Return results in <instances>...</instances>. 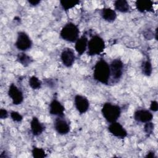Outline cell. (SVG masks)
I'll return each instance as SVG.
<instances>
[{
	"instance_id": "1",
	"label": "cell",
	"mask_w": 158,
	"mask_h": 158,
	"mask_svg": "<svg viewBox=\"0 0 158 158\" xmlns=\"http://www.w3.org/2000/svg\"><path fill=\"white\" fill-rule=\"evenodd\" d=\"M93 78L99 83L107 85L110 79L109 64L104 59H100L93 67Z\"/></svg>"
},
{
	"instance_id": "2",
	"label": "cell",
	"mask_w": 158,
	"mask_h": 158,
	"mask_svg": "<svg viewBox=\"0 0 158 158\" xmlns=\"http://www.w3.org/2000/svg\"><path fill=\"white\" fill-rule=\"evenodd\" d=\"M101 113L107 122L112 123L120 117L121 108L118 105L107 102L102 106Z\"/></svg>"
},
{
	"instance_id": "3",
	"label": "cell",
	"mask_w": 158,
	"mask_h": 158,
	"mask_svg": "<svg viewBox=\"0 0 158 158\" xmlns=\"http://www.w3.org/2000/svg\"><path fill=\"white\" fill-rule=\"evenodd\" d=\"M79 34L80 30L78 26L73 22L67 23L60 32L61 38L70 43H75L79 38Z\"/></svg>"
},
{
	"instance_id": "4",
	"label": "cell",
	"mask_w": 158,
	"mask_h": 158,
	"mask_svg": "<svg viewBox=\"0 0 158 158\" xmlns=\"http://www.w3.org/2000/svg\"><path fill=\"white\" fill-rule=\"evenodd\" d=\"M105 47L106 44L103 38L98 35H94L88 41L87 54L89 56L99 55L104 51Z\"/></svg>"
},
{
	"instance_id": "5",
	"label": "cell",
	"mask_w": 158,
	"mask_h": 158,
	"mask_svg": "<svg viewBox=\"0 0 158 158\" xmlns=\"http://www.w3.org/2000/svg\"><path fill=\"white\" fill-rule=\"evenodd\" d=\"M109 66L110 70V78L112 79V81L116 83L122 77L124 64L121 59L117 58L112 60Z\"/></svg>"
},
{
	"instance_id": "6",
	"label": "cell",
	"mask_w": 158,
	"mask_h": 158,
	"mask_svg": "<svg viewBox=\"0 0 158 158\" xmlns=\"http://www.w3.org/2000/svg\"><path fill=\"white\" fill-rule=\"evenodd\" d=\"M15 46L19 51L24 52L31 48L32 41L26 32L19 31L17 33Z\"/></svg>"
},
{
	"instance_id": "7",
	"label": "cell",
	"mask_w": 158,
	"mask_h": 158,
	"mask_svg": "<svg viewBox=\"0 0 158 158\" xmlns=\"http://www.w3.org/2000/svg\"><path fill=\"white\" fill-rule=\"evenodd\" d=\"M54 128L55 130L61 135L67 134L70 130V123L64 116L57 117L54 122Z\"/></svg>"
},
{
	"instance_id": "8",
	"label": "cell",
	"mask_w": 158,
	"mask_h": 158,
	"mask_svg": "<svg viewBox=\"0 0 158 158\" xmlns=\"http://www.w3.org/2000/svg\"><path fill=\"white\" fill-rule=\"evenodd\" d=\"M8 95L14 105H19L23 101V94L14 83L10 85L8 89Z\"/></svg>"
},
{
	"instance_id": "9",
	"label": "cell",
	"mask_w": 158,
	"mask_h": 158,
	"mask_svg": "<svg viewBox=\"0 0 158 158\" xmlns=\"http://www.w3.org/2000/svg\"><path fill=\"white\" fill-rule=\"evenodd\" d=\"M75 57L74 51L70 48H64L60 54L61 61L66 67H70L73 65L75 60Z\"/></svg>"
},
{
	"instance_id": "10",
	"label": "cell",
	"mask_w": 158,
	"mask_h": 158,
	"mask_svg": "<svg viewBox=\"0 0 158 158\" xmlns=\"http://www.w3.org/2000/svg\"><path fill=\"white\" fill-rule=\"evenodd\" d=\"M107 128L109 131L117 138L123 139L128 135L125 128L119 122H117V121L110 123Z\"/></svg>"
},
{
	"instance_id": "11",
	"label": "cell",
	"mask_w": 158,
	"mask_h": 158,
	"mask_svg": "<svg viewBox=\"0 0 158 158\" xmlns=\"http://www.w3.org/2000/svg\"><path fill=\"white\" fill-rule=\"evenodd\" d=\"M74 104L75 108L80 114L86 112L89 107V102L84 96L77 94L74 98Z\"/></svg>"
},
{
	"instance_id": "12",
	"label": "cell",
	"mask_w": 158,
	"mask_h": 158,
	"mask_svg": "<svg viewBox=\"0 0 158 158\" xmlns=\"http://www.w3.org/2000/svg\"><path fill=\"white\" fill-rule=\"evenodd\" d=\"M134 119L141 123H146L148 122H151L153 118V114L152 113L145 109H138L136 110L133 115Z\"/></svg>"
},
{
	"instance_id": "13",
	"label": "cell",
	"mask_w": 158,
	"mask_h": 158,
	"mask_svg": "<svg viewBox=\"0 0 158 158\" xmlns=\"http://www.w3.org/2000/svg\"><path fill=\"white\" fill-rule=\"evenodd\" d=\"M64 111L65 107L60 102L56 99H53L51 101L49 106V112L50 114L57 117L64 116Z\"/></svg>"
},
{
	"instance_id": "14",
	"label": "cell",
	"mask_w": 158,
	"mask_h": 158,
	"mask_svg": "<svg viewBox=\"0 0 158 158\" xmlns=\"http://www.w3.org/2000/svg\"><path fill=\"white\" fill-rule=\"evenodd\" d=\"M30 129L32 135L37 136L42 134L45 130V126L36 117H33L30 122Z\"/></svg>"
},
{
	"instance_id": "15",
	"label": "cell",
	"mask_w": 158,
	"mask_h": 158,
	"mask_svg": "<svg viewBox=\"0 0 158 158\" xmlns=\"http://www.w3.org/2000/svg\"><path fill=\"white\" fill-rule=\"evenodd\" d=\"M88 41L86 35L83 34L75 41V49L79 56H81L86 51Z\"/></svg>"
},
{
	"instance_id": "16",
	"label": "cell",
	"mask_w": 158,
	"mask_h": 158,
	"mask_svg": "<svg viewBox=\"0 0 158 158\" xmlns=\"http://www.w3.org/2000/svg\"><path fill=\"white\" fill-rule=\"evenodd\" d=\"M135 6L137 10L141 13L150 12L153 9V2L150 0H137Z\"/></svg>"
},
{
	"instance_id": "17",
	"label": "cell",
	"mask_w": 158,
	"mask_h": 158,
	"mask_svg": "<svg viewBox=\"0 0 158 158\" xmlns=\"http://www.w3.org/2000/svg\"><path fill=\"white\" fill-rule=\"evenodd\" d=\"M101 17L108 22H112L115 21L117 18V14L115 11L109 7H104L100 11Z\"/></svg>"
},
{
	"instance_id": "18",
	"label": "cell",
	"mask_w": 158,
	"mask_h": 158,
	"mask_svg": "<svg viewBox=\"0 0 158 158\" xmlns=\"http://www.w3.org/2000/svg\"><path fill=\"white\" fill-rule=\"evenodd\" d=\"M115 10L122 13H127L130 10V5L125 0H116L114 1Z\"/></svg>"
},
{
	"instance_id": "19",
	"label": "cell",
	"mask_w": 158,
	"mask_h": 158,
	"mask_svg": "<svg viewBox=\"0 0 158 158\" xmlns=\"http://www.w3.org/2000/svg\"><path fill=\"white\" fill-rule=\"evenodd\" d=\"M17 60L23 66L27 67L33 62V59L24 52H21L17 54Z\"/></svg>"
},
{
	"instance_id": "20",
	"label": "cell",
	"mask_w": 158,
	"mask_h": 158,
	"mask_svg": "<svg viewBox=\"0 0 158 158\" xmlns=\"http://www.w3.org/2000/svg\"><path fill=\"white\" fill-rule=\"evenodd\" d=\"M141 72L143 75L147 77H149L152 74V66L151 61L149 59L143 60L141 65Z\"/></svg>"
},
{
	"instance_id": "21",
	"label": "cell",
	"mask_w": 158,
	"mask_h": 158,
	"mask_svg": "<svg viewBox=\"0 0 158 158\" xmlns=\"http://www.w3.org/2000/svg\"><path fill=\"white\" fill-rule=\"evenodd\" d=\"M60 6L62 8L65 10L67 11L69 9L74 7L77 5L80 4V1L77 0H62L60 1Z\"/></svg>"
},
{
	"instance_id": "22",
	"label": "cell",
	"mask_w": 158,
	"mask_h": 158,
	"mask_svg": "<svg viewBox=\"0 0 158 158\" xmlns=\"http://www.w3.org/2000/svg\"><path fill=\"white\" fill-rule=\"evenodd\" d=\"M28 85L33 89H38L41 87L42 82L36 76H31L28 80Z\"/></svg>"
},
{
	"instance_id": "23",
	"label": "cell",
	"mask_w": 158,
	"mask_h": 158,
	"mask_svg": "<svg viewBox=\"0 0 158 158\" xmlns=\"http://www.w3.org/2000/svg\"><path fill=\"white\" fill-rule=\"evenodd\" d=\"M31 154L33 157L43 158L46 157V153L43 148L33 147L31 150Z\"/></svg>"
},
{
	"instance_id": "24",
	"label": "cell",
	"mask_w": 158,
	"mask_h": 158,
	"mask_svg": "<svg viewBox=\"0 0 158 158\" xmlns=\"http://www.w3.org/2000/svg\"><path fill=\"white\" fill-rule=\"evenodd\" d=\"M154 123L151 122H148L145 123V125L144 126V131L145 132V133L147 135V136H149L151 135L153 131H154Z\"/></svg>"
},
{
	"instance_id": "25",
	"label": "cell",
	"mask_w": 158,
	"mask_h": 158,
	"mask_svg": "<svg viewBox=\"0 0 158 158\" xmlns=\"http://www.w3.org/2000/svg\"><path fill=\"white\" fill-rule=\"evenodd\" d=\"M10 116L12 120L16 122H20L23 120V116L17 111H11Z\"/></svg>"
},
{
	"instance_id": "26",
	"label": "cell",
	"mask_w": 158,
	"mask_h": 158,
	"mask_svg": "<svg viewBox=\"0 0 158 158\" xmlns=\"http://www.w3.org/2000/svg\"><path fill=\"white\" fill-rule=\"evenodd\" d=\"M149 109L151 111L157 112L158 110V103L156 101H152L151 102Z\"/></svg>"
},
{
	"instance_id": "27",
	"label": "cell",
	"mask_w": 158,
	"mask_h": 158,
	"mask_svg": "<svg viewBox=\"0 0 158 158\" xmlns=\"http://www.w3.org/2000/svg\"><path fill=\"white\" fill-rule=\"evenodd\" d=\"M9 114L6 109H1L0 110V118L5 119L8 117Z\"/></svg>"
},
{
	"instance_id": "28",
	"label": "cell",
	"mask_w": 158,
	"mask_h": 158,
	"mask_svg": "<svg viewBox=\"0 0 158 158\" xmlns=\"http://www.w3.org/2000/svg\"><path fill=\"white\" fill-rule=\"evenodd\" d=\"M45 81H46V85H47L49 87H51V88L54 86V85H55V84H56L55 81H54V80L51 79V78H48V79H47V80H46Z\"/></svg>"
},
{
	"instance_id": "29",
	"label": "cell",
	"mask_w": 158,
	"mask_h": 158,
	"mask_svg": "<svg viewBox=\"0 0 158 158\" xmlns=\"http://www.w3.org/2000/svg\"><path fill=\"white\" fill-rule=\"evenodd\" d=\"M144 37H145L146 39L150 40L151 38H153V36H154V33H153L151 31H148V30H147V31L144 33Z\"/></svg>"
},
{
	"instance_id": "30",
	"label": "cell",
	"mask_w": 158,
	"mask_h": 158,
	"mask_svg": "<svg viewBox=\"0 0 158 158\" xmlns=\"http://www.w3.org/2000/svg\"><path fill=\"white\" fill-rule=\"evenodd\" d=\"M146 158H154L156 157L155 152L153 151H149L145 156Z\"/></svg>"
},
{
	"instance_id": "31",
	"label": "cell",
	"mask_w": 158,
	"mask_h": 158,
	"mask_svg": "<svg viewBox=\"0 0 158 158\" xmlns=\"http://www.w3.org/2000/svg\"><path fill=\"white\" fill-rule=\"evenodd\" d=\"M28 2L32 6H37L38 4H39L40 3V0H28Z\"/></svg>"
},
{
	"instance_id": "32",
	"label": "cell",
	"mask_w": 158,
	"mask_h": 158,
	"mask_svg": "<svg viewBox=\"0 0 158 158\" xmlns=\"http://www.w3.org/2000/svg\"><path fill=\"white\" fill-rule=\"evenodd\" d=\"M154 36H155V39L156 40H157V28H156V32H155Z\"/></svg>"
}]
</instances>
